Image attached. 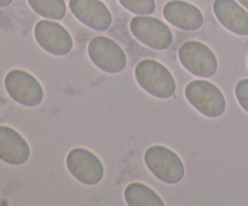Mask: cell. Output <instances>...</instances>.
Instances as JSON below:
<instances>
[{"mask_svg":"<svg viewBox=\"0 0 248 206\" xmlns=\"http://www.w3.org/2000/svg\"><path fill=\"white\" fill-rule=\"evenodd\" d=\"M138 85L156 98H171L176 94V80L169 69L150 58L142 60L135 68Z\"/></svg>","mask_w":248,"mask_h":206,"instance_id":"cell-1","label":"cell"},{"mask_svg":"<svg viewBox=\"0 0 248 206\" xmlns=\"http://www.w3.org/2000/svg\"><path fill=\"white\" fill-rule=\"evenodd\" d=\"M144 162L150 172L164 183H179L186 174L181 158L164 145L148 148L144 153Z\"/></svg>","mask_w":248,"mask_h":206,"instance_id":"cell-2","label":"cell"},{"mask_svg":"<svg viewBox=\"0 0 248 206\" xmlns=\"http://www.w3.org/2000/svg\"><path fill=\"white\" fill-rule=\"evenodd\" d=\"M186 98L199 113L208 118H219L227 108L223 92L206 80H193L189 82L186 87Z\"/></svg>","mask_w":248,"mask_h":206,"instance_id":"cell-3","label":"cell"},{"mask_svg":"<svg viewBox=\"0 0 248 206\" xmlns=\"http://www.w3.org/2000/svg\"><path fill=\"white\" fill-rule=\"evenodd\" d=\"M87 53L91 62L103 72L116 74L125 69L127 57L118 43L108 36H96L87 46Z\"/></svg>","mask_w":248,"mask_h":206,"instance_id":"cell-4","label":"cell"},{"mask_svg":"<svg viewBox=\"0 0 248 206\" xmlns=\"http://www.w3.org/2000/svg\"><path fill=\"white\" fill-rule=\"evenodd\" d=\"M178 58L182 65L196 77L211 78L217 72L218 61L215 52L200 41L190 40L182 44Z\"/></svg>","mask_w":248,"mask_h":206,"instance_id":"cell-5","label":"cell"},{"mask_svg":"<svg viewBox=\"0 0 248 206\" xmlns=\"http://www.w3.org/2000/svg\"><path fill=\"white\" fill-rule=\"evenodd\" d=\"M4 84L9 96L22 106L36 107L43 102L44 90L40 82L26 70H10Z\"/></svg>","mask_w":248,"mask_h":206,"instance_id":"cell-6","label":"cell"},{"mask_svg":"<svg viewBox=\"0 0 248 206\" xmlns=\"http://www.w3.org/2000/svg\"><path fill=\"white\" fill-rule=\"evenodd\" d=\"M130 31L137 40L155 50H166L173 41L170 27L155 17H133L130 22Z\"/></svg>","mask_w":248,"mask_h":206,"instance_id":"cell-7","label":"cell"},{"mask_svg":"<svg viewBox=\"0 0 248 206\" xmlns=\"http://www.w3.org/2000/svg\"><path fill=\"white\" fill-rule=\"evenodd\" d=\"M65 164L70 174L84 184L93 186L99 183L104 176V166L101 159L85 148H74L70 150Z\"/></svg>","mask_w":248,"mask_h":206,"instance_id":"cell-8","label":"cell"},{"mask_svg":"<svg viewBox=\"0 0 248 206\" xmlns=\"http://www.w3.org/2000/svg\"><path fill=\"white\" fill-rule=\"evenodd\" d=\"M34 36L43 50L53 56H65L72 51L73 38L57 22L41 19L34 27Z\"/></svg>","mask_w":248,"mask_h":206,"instance_id":"cell-9","label":"cell"},{"mask_svg":"<svg viewBox=\"0 0 248 206\" xmlns=\"http://www.w3.org/2000/svg\"><path fill=\"white\" fill-rule=\"evenodd\" d=\"M69 9L77 19L94 31H107L113 22L110 11L101 0H69Z\"/></svg>","mask_w":248,"mask_h":206,"instance_id":"cell-10","label":"cell"},{"mask_svg":"<svg viewBox=\"0 0 248 206\" xmlns=\"http://www.w3.org/2000/svg\"><path fill=\"white\" fill-rule=\"evenodd\" d=\"M164 17L176 28L186 32H195L203 24L201 10L190 2L172 0L164 6Z\"/></svg>","mask_w":248,"mask_h":206,"instance_id":"cell-11","label":"cell"},{"mask_svg":"<svg viewBox=\"0 0 248 206\" xmlns=\"http://www.w3.org/2000/svg\"><path fill=\"white\" fill-rule=\"evenodd\" d=\"M213 11L228 31L236 35H248V11L236 0H215Z\"/></svg>","mask_w":248,"mask_h":206,"instance_id":"cell-12","label":"cell"},{"mask_svg":"<svg viewBox=\"0 0 248 206\" xmlns=\"http://www.w3.org/2000/svg\"><path fill=\"white\" fill-rule=\"evenodd\" d=\"M29 157L28 142L15 128L0 125V160L10 165H22Z\"/></svg>","mask_w":248,"mask_h":206,"instance_id":"cell-13","label":"cell"},{"mask_svg":"<svg viewBox=\"0 0 248 206\" xmlns=\"http://www.w3.org/2000/svg\"><path fill=\"white\" fill-rule=\"evenodd\" d=\"M124 196L126 204L130 206H165L164 200L150 187L140 182L128 184Z\"/></svg>","mask_w":248,"mask_h":206,"instance_id":"cell-14","label":"cell"},{"mask_svg":"<svg viewBox=\"0 0 248 206\" xmlns=\"http://www.w3.org/2000/svg\"><path fill=\"white\" fill-rule=\"evenodd\" d=\"M28 4L39 16L53 21L64 18L67 12L64 0H28Z\"/></svg>","mask_w":248,"mask_h":206,"instance_id":"cell-15","label":"cell"},{"mask_svg":"<svg viewBox=\"0 0 248 206\" xmlns=\"http://www.w3.org/2000/svg\"><path fill=\"white\" fill-rule=\"evenodd\" d=\"M120 4L130 12L140 16L152 15L155 11V0H119Z\"/></svg>","mask_w":248,"mask_h":206,"instance_id":"cell-16","label":"cell"},{"mask_svg":"<svg viewBox=\"0 0 248 206\" xmlns=\"http://www.w3.org/2000/svg\"><path fill=\"white\" fill-rule=\"evenodd\" d=\"M235 97L241 108L248 113V78L237 82L235 86Z\"/></svg>","mask_w":248,"mask_h":206,"instance_id":"cell-17","label":"cell"},{"mask_svg":"<svg viewBox=\"0 0 248 206\" xmlns=\"http://www.w3.org/2000/svg\"><path fill=\"white\" fill-rule=\"evenodd\" d=\"M14 0H0V7H6L9 6Z\"/></svg>","mask_w":248,"mask_h":206,"instance_id":"cell-18","label":"cell"},{"mask_svg":"<svg viewBox=\"0 0 248 206\" xmlns=\"http://www.w3.org/2000/svg\"><path fill=\"white\" fill-rule=\"evenodd\" d=\"M237 1H239L240 4L245 7V9L248 10V0H237Z\"/></svg>","mask_w":248,"mask_h":206,"instance_id":"cell-19","label":"cell"},{"mask_svg":"<svg viewBox=\"0 0 248 206\" xmlns=\"http://www.w3.org/2000/svg\"><path fill=\"white\" fill-rule=\"evenodd\" d=\"M247 63H248V58H247Z\"/></svg>","mask_w":248,"mask_h":206,"instance_id":"cell-20","label":"cell"}]
</instances>
